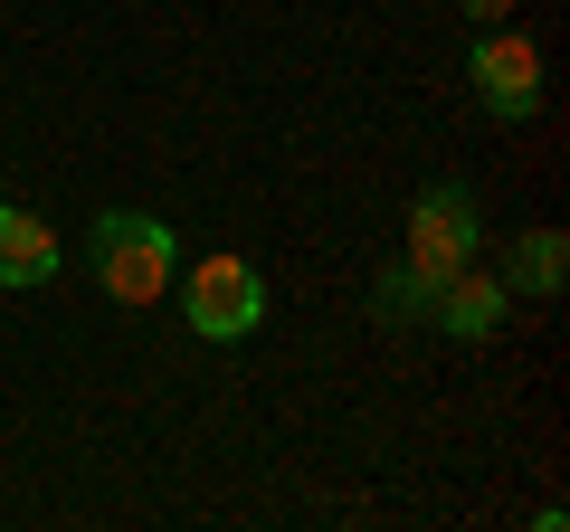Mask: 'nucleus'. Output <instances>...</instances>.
I'll return each instance as SVG.
<instances>
[{
    "mask_svg": "<svg viewBox=\"0 0 570 532\" xmlns=\"http://www.w3.org/2000/svg\"><path fill=\"white\" fill-rule=\"evenodd\" d=\"M86 266H96V286L115 295V305H153V295H171V276H181V238H171V219H153V209H105L96 228H86Z\"/></svg>",
    "mask_w": 570,
    "mask_h": 532,
    "instance_id": "f257e3e1",
    "label": "nucleus"
},
{
    "mask_svg": "<svg viewBox=\"0 0 570 532\" xmlns=\"http://www.w3.org/2000/svg\"><path fill=\"white\" fill-rule=\"evenodd\" d=\"M475 247H485V219H475V190H466V181H428L419 200H409V238H400V257L419 266L428 286H448Z\"/></svg>",
    "mask_w": 570,
    "mask_h": 532,
    "instance_id": "f03ea898",
    "label": "nucleus"
},
{
    "mask_svg": "<svg viewBox=\"0 0 570 532\" xmlns=\"http://www.w3.org/2000/svg\"><path fill=\"white\" fill-rule=\"evenodd\" d=\"M181 314L200 343H247V333L266 324V276L247 257H200L181 276Z\"/></svg>",
    "mask_w": 570,
    "mask_h": 532,
    "instance_id": "7ed1b4c3",
    "label": "nucleus"
},
{
    "mask_svg": "<svg viewBox=\"0 0 570 532\" xmlns=\"http://www.w3.org/2000/svg\"><path fill=\"white\" fill-rule=\"evenodd\" d=\"M466 77H475V96H485L494 124H532V115H542V48H532L523 29H504V20L475 29Z\"/></svg>",
    "mask_w": 570,
    "mask_h": 532,
    "instance_id": "20e7f679",
    "label": "nucleus"
},
{
    "mask_svg": "<svg viewBox=\"0 0 570 532\" xmlns=\"http://www.w3.org/2000/svg\"><path fill=\"white\" fill-rule=\"evenodd\" d=\"M504 314H513V286L494 276V266H456L448 286H438V305H428V324L448 333V343H485V333H504Z\"/></svg>",
    "mask_w": 570,
    "mask_h": 532,
    "instance_id": "39448f33",
    "label": "nucleus"
},
{
    "mask_svg": "<svg viewBox=\"0 0 570 532\" xmlns=\"http://www.w3.org/2000/svg\"><path fill=\"white\" fill-rule=\"evenodd\" d=\"M58 276V228L39 209L0 200V286H48Z\"/></svg>",
    "mask_w": 570,
    "mask_h": 532,
    "instance_id": "423d86ee",
    "label": "nucleus"
},
{
    "mask_svg": "<svg viewBox=\"0 0 570 532\" xmlns=\"http://www.w3.org/2000/svg\"><path fill=\"white\" fill-rule=\"evenodd\" d=\"M561 276H570V238H561V228H523V238H513V257H504V286L532 295V305H551V295H561Z\"/></svg>",
    "mask_w": 570,
    "mask_h": 532,
    "instance_id": "0eeeda50",
    "label": "nucleus"
},
{
    "mask_svg": "<svg viewBox=\"0 0 570 532\" xmlns=\"http://www.w3.org/2000/svg\"><path fill=\"white\" fill-rule=\"evenodd\" d=\"M428 305H438V286H428L409 257H390L381 276H371V314H381V324H400V333H409V324H428Z\"/></svg>",
    "mask_w": 570,
    "mask_h": 532,
    "instance_id": "6e6552de",
    "label": "nucleus"
},
{
    "mask_svg": "<svg viewBox=\"0 0 570 532\" xmlns=\"http://www.w3.org/2000/svg\"><path fill=\"white\" fill-rule=\"evenodd\" d=\"M456 10H466L475 29H494V20H504V10H513V0H456Z\"/></svg>",
    "mask_w": 570,
    "mask_h": 532,
    "instance_id": "1a4fd4ad",
    "label": "nucleus"
}]
</instances>
